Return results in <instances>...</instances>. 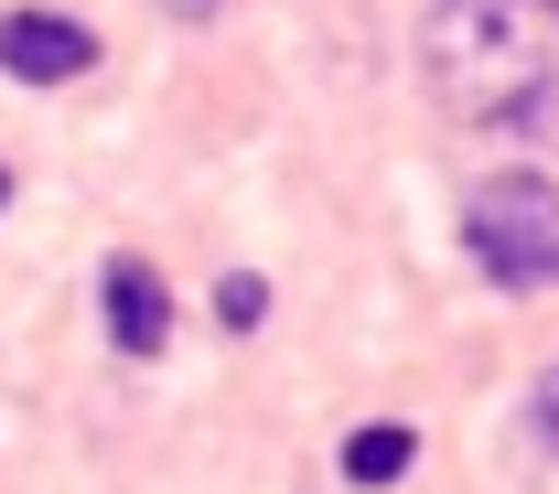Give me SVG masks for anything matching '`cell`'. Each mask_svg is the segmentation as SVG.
<instances>
[{"mask_svg": "<svg viewBox=\"0 0 559 494\" xmlns=\"http://www.w3.org/2000/svg\"><path fill=\"white\" fill-rule=\"evenodd\" d=\"M430 86L474 130H538L559 55V0H430Z\"/></svg>", "mask_w": 559, "mask_h": 494, "instance_id": "6da1fadb", "label": "cell"}, {"mask_svg": "<svg viewBox=\"0 0 559 494\" xmlns=\"http://www.w3.org/2000/svg\"><path fill=\"white\" fill-rule=\"evenodd\" d=\"M527 430H538V441H549V451H559V365H549V376H538V398H527Z\"/></svg>", "mask_w": 559, "mask_h": 494, "instance_id": "52a82bcc", "label": "cell"}, {"mask_svg": "<svg viewBox=\"0 0 559 494\" xmlns=\"http://www.w3.org/2000/svg\"><path fill=\"white\" fill-rule=\"evenodd\" d=\"M0 205H11V172H0Z\"/></svg>", "mask_w": 559, "mask_h": 494, "instance_id": "9c48e42d", "label": "cell"}, {"mask_svg": "<svg viewBox=\"0 0 559 494\" xmlns=\"http://www.w3.org/2000/svg\"><path fill=\"white\" fill-rule=\"evenodd\" d=\"M97 65V33H75L66 11H11L0 22V75H22V86H66V75Z\"/></svg>", "mask_w": 559, "mask_h": 494, "instance_id": "3957f363", "label": "cell"}, {"mask_svg": "<svg viewBox=\"0 0 559 494\" xmlns=\"http://www.w3.org/2000/svg\"><path fill=\"white\" fill-rule=\"evenodd\" d=\"M97 301H108L119 354H162V334H173V290H162V269H151V258H108Z\"/></svg>", "mask_w": 559, "mask_h": 494, "instance_id": "277c9868", "label": "cell"}, {"mask_svg": "<svg viewBox=\"0 0 559 494\" xmlns=\"http://www.w3.org/2000/svg\"><path fill=\"white\" fill-rule=\"evenodd\" d=\"M463 248L495 290H549L559 280V183L538 172H495L485 194L463 205Z\"/></svg>", "mask_w": 559, "mask_h": 494, "instance_id": "7a4b0ae2", "label": "cell"}, {"mask_svg": "<svg viewBox=\"0 0 559 494\" xmlns=\"http://www.w3.org/2000/svg\"><path fill=\"white\" fill-rule=\"evenodd\" d=\"M259 312H270V280H259V269H226V280H215V323H226V334H248Z\"/></svg>", "mask_w": 559, "mask_h": 494, "instance_id": "8992f818", "label": "cell"}, {"mask_svg": "<svg viewBox=\"0 0 559 494\" xmlns=\"http://www.w3.org/2000/svg\"><path fill=\"white\" fill-rule=\"evenodd\" d=\"M419 462V441L399 420H366V430H345V484H366V494H388L399 473Z\"/></svg>", "mask_w": 559, "mask_h": 494, "instance_id": "5b68a950", "label": "cell"}, {"mask_svg": "<svg viewBox=\"0 0 559 494\" xmlns=\"http://www.w3.org/2000/svg\"><path fill=\"white\" fill-rule=\"evenodd\" d=\"M162 11H215V0H162Z\"/></svg>", "mask_w": 559, "mask_h": 494, "instance_id": "ba28073f", "label": "cell"}]
</instances>
